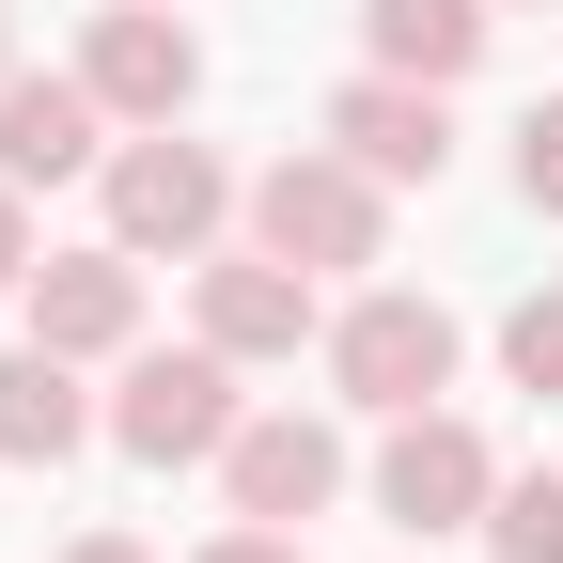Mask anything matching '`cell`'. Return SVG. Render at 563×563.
I'll list each match as a JSON object with an SVG mask.
<instances>
[{
	"label": "cell",
	"mask_w": 563,
	"mask_h": 563,
	"mask_svg": "<svg viewBox=\"0 0 563 563\" xmlns=\"http://www.w3.org/2000/svg\"><path fill=\"white\" fill-rule=\"evenodd\" d=\"M220 220H235V173L203 157V141L141 125L125 157H110V235H125V251H173V266H188V251L220 235Z\"/></svg>",
	"instance_id": "277c9868"
},
{
	"label": "cell",
	"mask_w": 563,
	"mask_h": 563,
	"mask_svg": "<svg viewBox=\"0 0 563 563\" xmlns=\"http://www.w3.org/2000/svg\"><path fill=\"white\" fill-rule=\"evenodd\" d=\"M220 485H235V517L313 532V517L344 501V439H329V422H298V407H266V422H235V439H220Z\"/></svg>",
	"instance_id": "52a82bcc"
},
{
	"label": "cell",
	"mask_w": 563,
	"mask_h": 563,
	"mask_svg": "<svg viewBox=\"0 0 563 563\" xmlns=\"http://www.w3.org/2000/svg\"><path fill=\"white\" fill-rule=\"evenodd\" d=\"M485 501H501V454H485L454 407H407L391 454H376V517H407V532H485Z\"/></svg>",
	"instance_id": "5b68a950"
},
{
	"label": "cell",
	"mask_w": 563,
	"mask_h": 563,
	"mask_svg": "<svg viewBox=\"0 0 563 563\" xmlns=\"http://www.w3.org/2000/svg\"><path fill=\"white\" fill-rule=\"evenodd\" d=\"M517 188H532V220H563V95H532V125H517Z\"/></svg>",
	"instance_id": "2e32d148"
},
{
	"label": "cell",
	"mask_w": 563,
	"mask_h": 563,
	"mask_svg": "<svg viewBox=\"0 0 563 563\" xmlns=\"http://www.w3.org/2000/svg\"><path fill=\"white\" fill-rule=\"evenodd\" d=\"M251 251H282V266H376V173L361 157H266L251 173Z\"/></svg>",
	"instance_id": "3957f363"
},
{
	"label": "cell",
	"mask_w": 563,
	"mask_h": 563,
	"mask_svg": "<svg viewBox=\"0 0 563 563\" xmlns=\"http://www.w3.org/2000/svg\"><path fill=\"white\" fill-rule=\"evenodd\" d=\"M203 563H298V532H282V517H235L220 548H203Z\"/></svg>",
	"instance_id": "e0dca14e"
},
{
	"label": "cell",
	"mask_w": 563,
	"mask_h": 563,
	"mask_svg": "<svg viewBox=\"0 0 563 563\" xmlns=\"http://www.w3.org/2000/svg\"><path fill=\"white\" fill-rule=\"evenodd\" d=\"M361 32H376V63H391V79H470V63H485V0H361Z\"/></svg>",
	"instance_id": "4fadbf2b"
},
{
	"label": "cell",
	"mask_w": 563,
	"mask_h": 563,
	"mask_svg": "<svg viewBox=\"0 0 563 563\" xmlns=\"http://www.w3.org/2000/svg\"><path fill=\"white\" fill-rule=\"evenodd\" d=\"M110 95L95 79H0V173L16 188H63V173H110Z\"/></svg>",
	"instance_id": "8fae6325"
},
{
	"label": "cell",
	"mask_w": 563,
	"mask_h": 563,
	"mask_svg": "<svg viewBox=\"0 0 563 563\" xmlns=\"http://www.w3.org/2000/svg\"><path fill=\"white\" fill-rule=\"evenodd\" d=\"M235 344H141L125 361V391H110V439L141 454V470H188V454H220L235 439Z\"/></svg>",
	"instance_id": "7a4b0ae2"
},
{
	"label": "cell",
	"mask_w": 563,
	"mask_h": 563,
	"mask_svg": "<svg viewBox=\"0 0 563 563\" xmlns=\"http://www.w3.org/2000/svg\"><path fill=\"white\" fill-rule=\"evenodd\" d=\"M329 141H344L376 188H439V173H454V110H439V79H391V63L329 95Z\"/></svg>",
	"instance_id": "ba28073f"
},
{
	"label": "cell",
	"mask_w": 563,
	"mask_h": 563,
	"mask_svg": "<svg viewBox=\"0 0 563 563\" xmlns=\"http://www.w3.org/2000/svg\"><path fill=\"white\" fill-rule=\"evenodd\" d=\"M203 344H235V361H298V344H313V266L220 251V266H203Z\"/></svg>",
	"instance_id": "30bf717a"
},
{
	"label": "cell",
	"mask_w": 563,
	"mask_h": 563,
	"mask_svg": "<svg viewBox=\"0 0 563 563\" xmlns=\"http://www.w3.org/2000/svg\"><path fill=\"white\" fill-rule=\"evenodd\" d=\"M63 563H157V548H125V532H79V548H63Z\"/></svg>",
	"instance_id": "d6986e66"
},
{
	"label": "cell",
	"mask_w": 563,
	"mask_h": 563,
	"mask_svg": "<svg viewBox=\"0 0 563 563\" xmlns=\"http://www.w3.org/2000/svg\"><path fill=\"white\" fill-rule=\"evenodd\" d=\"M32 282V203H16V173H0V298Z\"/></svg>",
	"instance_id": "ac0fdd59"
},
{
	"label": "cell",
	"mask_w": 563,
	"mask_h": 563,
	"mask_svg": "<svg viewBox=\"0 0 563 563\" xmlns=\"http://www.w3.org/2000/svg\"><path fill=\"white\" fill-rule=\"evenodd\" d=\"M79 79L110 95V125H173V110L203 95V47H188V16H173V0H110V16H95V47H79Z\"/></svg>",
	"instance_id": "8992f818"
},
{
	"label": "cell",
	"mask_w": 563,
	"mask_h": 563,
	"mask_svg": "<svg viewBox=\"0 0 563 563\" xmlns=\"http://www.w3.org/2000/svg\"><path fill=\"white\" fill-rule=\"evenodd\" d=\"M0 79H16V32H0Z\"/></svg>",
	"instance_id": "ffe728a7"
},
{
	"label": "cell",
	"mask_w": 563,
	"mask_h": 563,
	"mask_svg": "<svg viewBox=\"0 0 563 563\" xmlns=\"http://www.w3.org/2000/svg\"><path fill=\"white\" fill-rule=\"evenodd\" d=\"M329 391H344V407H376V422L439 407V391H454V313H439V298H407V282L344 298V313H329Z\"/></svg>",
	"instance_id": "6da1fadb"
},
{
	"label": "cell",
	"mask_w": 563,
	"mask_h": 563,
	"mask_svg": "<svg viewBox=\"0 0 563 563\" xmlns=\"http://www.w3.org/2000/svg\"><path fill=\"white\" fill-rule=\"evenodd\" d=\"M501 376L563 407V298H517V313H501Z\"/></svg>",
	"instance_id": "9a60e30c"
},
{
	"label": "cell",
	"mask_w": 563,
	"mask_h": 563,
	"mask_svg": "<svg viewBox=\"0 0 563 563\" xmlns=\"http://www.w3.org/2000/svg\"><path fill=\"white\" fill-rule=\"evenodd\" d=\"M32 344H63V361H125L141 344V251H47L32 266Z\"/></svg>",
	"instance_id": "9c48e42d"
},
{
	"label": "cell",
	"mask_w": 563,
	"mask_h": 563,
	"mask_svg": "<svg viewBox=\"0 0 563 563\" xmlns=\"http://www.w3.org/2000/svg\"><path fill=\"white\" fill-rule=\"evenodd\" d=\"M79 439H95L79 361H63V344H16V361H0V470H63Z\"/></svg>",
	"instance_id": "7c38bea8"
},
{
	"label": "cell",
	"mask_w": 563,
	"mask_h": 563,
	"mask_svg": "<svg viewBox=\"0 0 563 563\" xmlns=\"http://www.w3.org/2000/svg\"><path fill=\"white\" fill-rule=\"evenodd\" d=\"M485 548L501 563H563V470H517L501 501H485Z\"/></svg>",
	"instance_id": "5bb4252c"
}]
</instances>
